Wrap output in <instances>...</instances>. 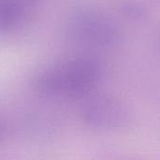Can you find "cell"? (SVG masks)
<instances>
[{
    "label": "cell",
    "instance_id": "obj_1",
    "mask_svg": "<svg viewBox=\"0 0 160 160\" xmlns=\"http://www.w3.org/2000/svg\"><path fill=\"white\" fill-rule=\"evenodd\" d=\"M102 78V67L92 57H72L51 65L38 71L33 87L40 96L68 99L85 98L98 86Z\"/></svg>",
    "mask_w": 160,
    "mask_h": 160
},
{
    "label": "cell",
    "instance_id": "obj_2",
    "mask_svg": "<svg viewBox=\"0 0 160 160\" xmlns=\"http://www.w3.org/2000/svg\"><path fill=\"white\" fill-rule=\"evenodd\" d=\"M65 32L74 42L95 49L114 48L122 41V29L107 12L94 7H78L68 14Z\"/></svg>",
    "mask_w": 160,
    "mask_h": 160
},
{
    "label": "cell",
    "instance_id": "obj_3",
    "mask_svg": "<svg viewBox=\"0 0 160 160\" xmlns=\"http://www.w3.org/2000/svg\"><path fill=\"white\" fill-rule=\"evenodd\" d=\"M81 107V117L85 125L98 130H120L131 122L128 108L114 97L89 94Z\"/></svg>",
    "mask_w": 160,
    "mask_h": 160
},
{
    "label": "cell",
    "instance_id": "obj_4",
    "mask_svg": "<svg viewBox=\"0 0 160 160\" xmlns=\"http://www.w3.org/2000/svg\"><path fill=\"white\" fill-rule=\"evenodd\" d=\"M43 0H0V36L23 25Z\"/></svg>",
    "mask_w": 160,
    "mask_h": 160
},
{
    "label": "cell",
    "instance_id": "obj_5",
    "mask_svg": "<svg viewBox=\"0 0 160 160\" xmlns=\"http://www.w3.org/2000/svg\"><path fill=\"white\" fill-rule=\"evenodd\" d=\"M118 9L126 17L132 20H142L146 17L145 6L138 0H119Z\"/></svg>",
    "mask_w": 160,
    "mask_h": 160
},
{
    "label": "cell",
    "instance_id": "obj_6",
    "mask_svg": "<svg viewBox=\"0 0 160 160\" xmlns=\"http://www.w3.org/2000/svg\"><path fill=\"white\" fill-rule=\"evenodd\" d=\"M7 133H8V128L6 124L2 120H0V142L3 141V139L7 136Z\"/></svg>",
    "mask_w": 160,
    "mask_h": 160
}]
</instances>
